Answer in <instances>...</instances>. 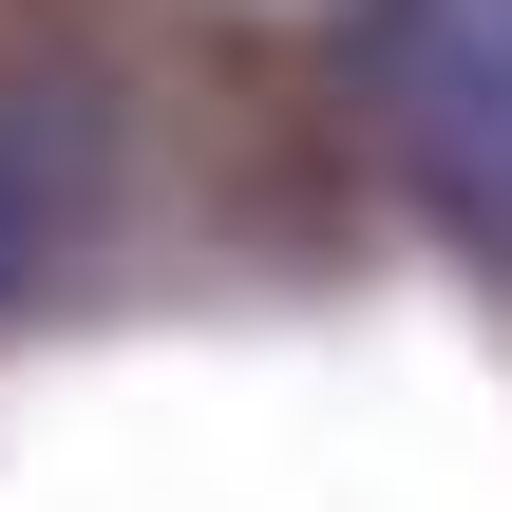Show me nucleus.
Returning a JSON list of instances; mask_svg holds the SVG:
<instances>
[{"label":"nucleus","instance_id":"obj_1","mask_svg":"<svg viewBox=\"0 0 512 512\" xmlns=\"http://www.w3.org/2000/svg\"><path fill=\"white\" fill-rule=\"evenodd\" d=\"M361 114L437 228L512 247V0H361Z\"/></svg>","mask_w":512,"mask_h":512},{"label":"nucleus","instance_id":"obj_2","mask_svg":"<svg viewBox=\"0 0 512 512\" xmlns=\"http://www.w3.org/2000/svg\"><path fill=\"white\" fill-rule=\"evenodd\" d=\"M95 190H114V133H95V95H76V76H0V304H19L38 266H76Z\"/></svg>","mask_w":512,"mask_h":512}]
</instances>
